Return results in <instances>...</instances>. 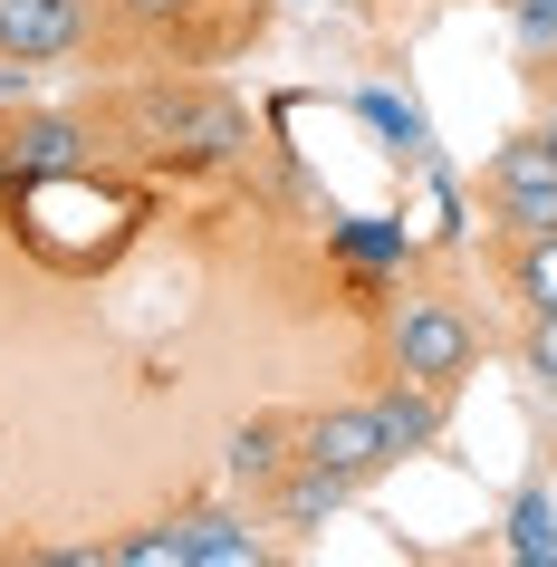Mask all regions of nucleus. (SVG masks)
<instances>
[{
    "mask_svg": "<svg viewBox=\"0 0 557 567\" xmlns=\"http://www.w3.org/2000/svg\"><path fill=\"white\" fill-rule=\"evenodd\" d=\"M471 365H481V337H471L462 308H452V299H404V318H394V375L452 394Z\"/></svg>",
    "mask_w": 557,
    "mask_h": 567,
    "instance_id": "obj_1",
    "label": "nucleus"
},
{
    "mask_svg": "<svg viewBox=\"0 0 557 567\" xmlns=\"http://www.w3.org/2000/svg\"><path fill=\"white\" fill-rule=\"evenodd\" d=\"M491 203H499V221L509 231H557V145L548 135H519V145H499V164H491Z\"/></svg>",
    "mask_w": 557,
    "mask_h": 567,
    "instance_id": "obj_2",
    "label": "nucleus"
},
{
    "mask_svg": "<svg viewBox=\"0 0 557 567\" xmlns=\"http://www.w3.org/2000/svg\"><path fill=\"white\" fill-rule=\"evenodd\" d=\"M135 125L154 145H183V154H240V106L221 96H193V87H154L135 96Z\"/></svg>",
    "mask_w": 557,
    "mask_h": 567,
    "instance_id": "obj_3",
    "label": "nucleus"
},
{
    "mask_svg": "<svg viewBox=\"0 0 557 567\" xmlns=\"http://www.w3.org/2000/svg\"><path fill=\"white\" fill-rule=\"evenodd\" d=\"M298 452L318 462V472H337V481H375L394 452H384V423H375V404H337V414H318L308 433H298Z\"/></svg>",
    "mask_w": 557,
    "mask_h": 567,
    "instance_id": "obj_4",
    "label": "nucleus"
},
{
    "mask_svg": "<svg viewBox=\"0 0 557 567\" xmlns=\"http://www.w3.org/2000/svg\"><path fill=\"white\" fill-rule=\"evenodd\" d=\"M87 39V0H0V59L49 68Z\"/></svg>",
    "mask_w": 557,
    "mask_h": 567,
    "instance_id": "obj_5",
    "label": "nucleus"
},
{
    "mask_svg": "<svg viewBox=\"0 0 557 567\" xmlns=\"http://www.w3.org/2000/svg\"><path fill=\"white\" fill-rule=\"evenodd\" d=\"M375 423H384V452H433L442 443V385L394 375V385L375 394Z\"/></svg>",
    "mask_w": 557,
    "mask_h": 567,
    "instance_id": "obj_6",
    "label": "nucleus"
},
{
    "mask_svg": "<svg viewBox=\"0 0 557 567\" xmlns=\"http://www.w3.org/2000/svg\"><path fill=\"white\" fill-rule=\"evenodd\" d=\"M269 538L250 529V519H231V509H193L183 519V567H260Z\"/></svg>",
    "mask_w": 557,
    "mask_h": 567,
    "instance_id": "obj_7",
    "label": "nucleus"
},
{
    "mask_svg": "<svg viewBox=\"0 0 557 567\" xmlns=\"http://www.w3.org/2000/svg\"><path fill=\"white\" fill-rule=\"evenodd\" d=\"M355 481H337V472H318L308 452H298V472H279V519L289 529H318V519H337V501H347Z\"/></svg>",
    "mask_w": 557,
    "mask_h": 567,
    "instance_id": "obj_8",
    "label": "nucleus"
},
{
    "mask_svg": "<svg viewBox=\"0 0 557 567\" xmlns=\"http://www.w3.org/2000/svg\"><path fill=\"white\" fill-rule=\"evenodd\" d=\"M509 558L519 567H557V501L538 491V481L509 501Z\"/></svg>",
    "mask_w": 557,
    "mask_h": 567,
    "instance_id": "obj_9",
    "label": "nucleus"
},
{
    "mask_svg": "<svg viewBox=\"0 0 557 567\" xmlns=\"http://www.w3.org/2000/svg\"><path fill=\"white\" fill-rule=\"evenodd\" d=\"M78 145H87V135H78L68 116H30L20 135H10V164H20V174H68Z\"/></svg>",
    "mask_w": 557,
    "mask_h": 567,
    "instance_id": "obj_10",
    "label": "nucleus"
},
{
    "mask_svg": "<svg viewBox=\"0 0 557 567\" xmlns=\"http://www.w3.org/2000/svg\"><path fill=\"white\" fill-rule=\"evenodd\" d=\"M519 299H528V318H557V231L519 240Z\"/></svg>",
    "mask_w": 557,
    "mask_h": 567,
    "instance_id": "obj_11",
    "label": "nucleus"
},
{
    "mask_svg": "<svg viewBox=\"0 0 557 567\" xmlns=\"http://www.w3.org/2000/svg\"><path fill=\"white\" fill-rule=\"evenodd\" d=\"M221 462H231V481H279V472H289V452H279V433H269V423H240Z\"/></svg>",
    "mask_w": 557,
    "mask_h": 567,
    "instance_id": "obj_12",
    "label": "nucleus"
},
{
    "mask_svg": "<svg viewBox=\"0 0 557 567\" xmlns=\"http://www.w3.org/2000/svg\"><path fill=\"white\" fill-rule=\"evenodd\" d=\"M106 558H116V567H183V519H174V529H135V538H116Z\"/></svg>",
    "mask_w": 557,
    "mask_h": 567,
    "instance_id": "obj_13",
    "label": "nucleus"
},
{
    "mask_svg": "<svg viewBox=\"0 0 557 567\" xmlns=\"http://www.w3.org/2000/svg\"><path fill=\"white\" fill-rule=\"evenodd\" d=\"M519 49H528V59H548V49H557V0H519Z\"/></svg>",
    "mask_w": 557,
    "mask_h": 567,
    "instance_id": "obj_14",
    "label": "nucleus"
},
{
    "mask_svg": "<svg viewBox=\"0 0 557 567\" xmlns=\"http://www.w3.org/2000/svg\"><path fill=\"white\" fill-rule=\"evenodd\" d=\"M528 375H548V385H557V318H538V337H528Z\"/></svg>",
    "mask_w": 557,
    "mask_h": 567,
    "instance_id": "obj_15",
    "label": "nucleus"
},
{
    "mask_svg": "<svg viewBox=\"0 0 557 567\" xmlns=\"http://www.w3.org/2000/svg\"><path fill=\"white\" fill-rule=\"evenodd\" d=\"M125 10H145V20H164V10H183V0H125Z\"/></svg>",
    "mask_w": 557,
    "mask_h": 567,
    "instance_id": "obj_16",
    "label": "nucleus"
},
{
    "mask_svg": "<svg viewBox=\"0 0 557 567\" xmlns=\"http://www.w3.org/2000/svg\"><path fill=\"white\" fill-rule=\"evenodd\" d=\"M0 164H10V135H0Z\"/></svg>",
    "mask_w": 557,
    "mask_h": 567,
    "instance_id": "obj_17",
    "label": "nucleus"
},
{
    "mask_svg": "<svg viewBox=\"0 0 557 567\" xmlns=\"http://www.w3.org/2000/svg\"><path fill=\"white\" fill-rule=\"evenodd\" d=\"M548 145H557V125H548Z\"/></svg>",
    "mask_w": 557,
    "mask_h": 567,
    "instance_id": "obj_18",
    "label": "nucleus"
}]
</instances>
